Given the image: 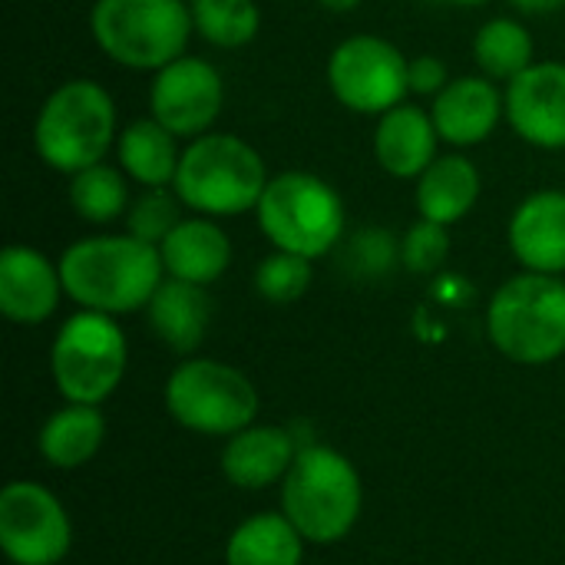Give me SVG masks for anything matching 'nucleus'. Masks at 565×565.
Returning a JSON list of instances; mask_svg holds the SVG:
<instances>
[{
	"label": "nucleus",
	"mask_w": 565,
	"mask_h": 565,
	"mask_svg": "<svg viewBox=\"0 0 565 565\" xmlns=\"http://www.w3.org/2000/svg\"><path fill=\"white\" fill-rule=\"evenodd\" d=\"M56 262L66 298L86 311H103L113 318L146 311L166 281L162 252L129 232L76 238Z\"/></svg>",
	"instance_id": "nucleus-1"
},
{
	"label": "nucleus",
	"mask_w": 565,
	"mask_h": 565,
	"mask_svg": "<svg viewBox=\"0 0 565 565\" xmlns=\"http://www.w3.org/2000/svg\"><path fill=\"white\" fill-rule=\"evenodd\" d=\"M116 99L89 76H73L53 86L33 119V149L40 162L66 179L106 162V156L116 149Z\"/></svg>",
	"instance_id": "nucleus-2"
},
{
	"label": "nucleus",
	"mask_w": 565,
	"mask_h": 565,
	"mask_svg": "<svg viewBox=\"0 0 565 565\" xmlns=\"http://www.w3.org/2000/svg\"><path fill=\"white\" fill-rule=\"evenodd\" d=\"M268 182V162L248 139L212 129L185 142L172 189L189 212L222 222L255 215Z\"/></svg>",
	"instance_id": "nucleus-3"
},
{
	"label": "nucleus",
	"mask_w": 565,
	"mask_h": 565,
	"mask_svg": "<svg viewBox=\"0 0 565 565\" xmlns=\"http://www.w3.org/2000/svg\"><path fill=\"white\" fill-rule=\"evenodd\" d=\"M490 344L513 364L543 367L565 354V278L520 271L487 305Z\"/></svg>",
	"instance_id": "nucleus-4"
},
{
	"label": "nucleus",
	"mask_w": 565,
	"mask_h": 565,
	"mask_svg": "<svg viewBox=\"0 0 565 565\" xmlns=\"http://www.w3.org/2000/svg\"><path fill=\"white\" fill-rule=\"evenodd\" d=\"M255 222L271 248L301 258H324L341 248L348 228L344 195L318 172L291 169L271 175Z\"/></svg>",
	"instance_id": "nucleus-5"
},
{
	"label": "nucleus",
	"mask_w": 565,
	"mask_h": 565,
	"mask_svg": "<svg viewBox=\"0 0 565 565\" xmlns=\"http://www.w3.org/2000/svg\"><path fill=\"white\" fill-rule=\"evenodd\" d=\"M89 36L122 70L156 73L189 53V0H93Z\"/></svg>",
	"instance_id": "nucleus-6"
},
{
	"label": "nucleus",
	"mask_w": 565,
	"mask_h": 565,
	"mask_svg": "<svg viewBox=\"0 0 565 565\" xmlns=\"http://www.w3.org/2000/svg\"><path fill=\"white\" fill-rule=\"evenodd\" d=\"M364 507V487L354 463L331 447L298 450L281 480V513L305 536V543L331 546L344 540Z\"/></svg>",
	"instance_id": "nucleus-7"
},
{
	"label": "nucleus",
	"mask_w": 565,
	"mask_h": 565,
	"mask_svg": "<svg viewBox=\"0 0 565 565\" xmlns=\"http://www.w3.org/2000/svg\"><path fill=\"white\" fill-rule=\"evenodd\" d=\"M129 367V344L113 315L79 308L70 315L50 348V371L66 404L99 407L116 394Z\"/></svg>",
	"instance_id": "nucleus-8"
},
{
	"label": "nucleus",
	"mask_w": 565,
	"mask_h": 565,
	"mask_svg": "<svg viewBox=\"0 0 565 565\" xmlns=\"http://www.w3.org/2000/svg\"><path fill=\"white\" fill-rule=\"evenodd\" d=\"M166 411L202 437H235L255 424L258 391L232 364L215 358H185L166 381Z\"/></svg>",
	"instance_id": "nucleus-9"
},
{
	"label": "nucleus",
	"mask_w": 565,
	"mask_h": 565,
	"mask_svg": "<svg viewBox=\"0 0 565 565\" xmlns=\"http://www.w3.org/2000/svg\"><path fill=\"white\" fill-rule=\"evenodd\" d=\"M411 56L387 36L351 33L344 36L324 66L331 96L358 116H384L387 109L407 103Z\"/></svg>",
	"instance_id": "nucleus-10"
},
{
	"label": "nucleus",
	"mask_w": 565,
	"mask_h": 565,
	"mask_svg": "<svg viewBox=\"0 0 565 565\" xmlns=\"http://www.w3.org/2000/svg\"><path fill=\"white\" fill-rule=\"evenodd\" d=\"M225 106L222 70L195 53L172 60L149 79V116L182 142L215 129Z\"/></svg>",
	"instance_id": "nucleus-11"
},
{
	"label": "nucleus",
	"mask_w": 565,
	"mask_h": 565,
	"mask_svg": "<svg viewBox=\"0 0 565 565\" xmlns=\"http://www.w3.org/2000/svg\"><path fill=\"white\" fill-rule=\"evenodd\" d=\"M73 543L63 503L33 480H13L0 493V546L13 565H56Z\"/></svg>",
	"instance_id": "nucleus-12"
},
{
	"label": "nucleus",
	"mask_w": 565,
	"mask_h": 565,
	"mask_svg": "<svg viewBox=\"0 0 565 565\" xmlns=\"http://www.w3.org/2000/svg\"><path fill=\"white\" fill-rule=\"evenodd\" d=\"M507 126L533 149H565V63L536 60L503 86Z\"/></svg>",
	"instance_id": "nucleus-13"
},
{
	"label": "nucleus",
	"mask_w": 565,
	"mask_h": 565,
	"mask_svg": "<svg viewBox=\"0 0 565 565\" xmlns=\"http://www.w3.org/2000/svg\"><path fill=\"white\" fill-rule=\"evenodd\" d=\"M434 126L450 149H473L483 146L500 122L507 119V96L503 83L483 76V73H463L454 76L434 99H430Z\"/></svg>",
	"instance_id": "nucleus-14"
},
{
	"label": "nucleus",
	"mask_w": 565,
	"mask_h": 565,
	"mask_svg": "<svg viewBox=\"0 0 565 565\" xmlns=\"http://www.w3.org/2000/svg\"><path fill=\"white\" fill-rule=\"evenodd\" d=\"M66 298L60 262L33 245H7L0 252V311L13 324H43Z\"/></svg>",
	"instance_id": "nucleus-15"
},
{
	"label": "nucleus",
	"mask_w": 565,
	"mask_h": 565,
	"mask_svg": "<svg viewBox=\"0 0 565 565\" xmlns=\"http://www.w3.org/2000/svg\"><path fill=\"white\" fill-rule=\"evenodd\" d=\"M507 242L523 271L565 275V189H536L513 209Z\"/></svg>",
	"instance_id": "nucleus-16"
},
{
	"label": "nucleus",
	"mask_w": 565,
	"mask_h": 565,
	"mask_svg": "<svg viewBox=\"0 0 565 565\" xmlns=\"http://www.w3.org/2000/svg\"><path fill=\"white\" fill-rule=\"evenodd\" d=\"M440 132L427 106L401 103L377 116L371 132V152L391 179L417 182V175L440 156Z\"/></svg>",
	"instance_id": "nucleus-17"
},
{
	"label": "nucleus",
	"mask_w": 565,
	"mask_h": 565,
	"mask_svg": "<svg viewBox=\"0 0 565 565\" xmlns=\"http://www.w3.org/2000/svg\"><path fill=\"white\" fill-rule=\"evenodd\" d=\"M480 192H483L480 166L467 152L450 149V152H440L417 175V182H414V209H417V218L454 228L457 222H463L477 209Z\"/></svg>",
	"instance_id": "nucleus-18"
},
{
	"label": "nucleus",
	"mask_w": 565,
	"mask_h": 565,
	"mask_svg": "<svg viewBox=\"0 0 565 565\" xmlns=\"http://www.w3.org/2000/svg\"><path fill=\"white\" fill-rule=\"evenodd\" d=\"M159 252H162V265H166L169 278L192 281L202 288L215 285L228 271L232 255H235L232 238L218 225V218L195 215V212H189L169 232V238L159 245Z\"/></svg>",
	"instance_id": "nucleus-19"
},
{
	"label": "nucleus",
	"mask_w": 565,
	"mask_h": 565,
	"mask_svg": "<svg viewBox=\"0 0 565 565\" xmlns=\"http://www.w3.org/2000/svg\"><path fill=\"white\" fill-rule=\"evenodd\" d=\"M298 457L295 437L275 424H252L228 437L222 450V473L238 490H265L288 477Z\"/></svg>",
	"instance_id": "nucleus-20"
},
{
	"label": "nucleus",
	"mask_w": 565,
	"mask_h": 565,
	"mask_svg": "<svg viewBox=\"0 0 565 565\" xmlns=\"http://www.w3.org/2000/svg\"><path fill=\"white\" fill-rule=\"evenodd\" d=\"M146 321L169 351L192 358L212 324V298L202 285L166 275L159 291L146 305Z\"/></svg>",
	"instance_id": "nucleus-21"
},
{
	"label": "nucleus",
	"mask_w": 565,
	"mask_h": 565,
	"mask_svg": "<svg viewBox=\"0 0 565 565\" xmlns=\"http://www.w3.org/2000/svg\"><path fill=\"white\" fill-rule=\"evenodd\" d=\"M182 139L169 132L152 116L132 119L119 129L116 139V166L129 175L139 189H166L175 182L179 159H182Z\"/></svg>",
	"instance_id": "nucleus-22"
},
{
	"label": "nucleus",
	"mask_w": 565,
	"mask_h": 565,
	"mask_svg": "<svg viewBox=\"0 0 565 565\" xmlns=\"http://www.w3.org/2000/svg\"><path fill=\"white\" fill-rule=\"evenodd\" d=\"M106 440V417L93 404H66L46 417L40 430V454L56 470H79Z\"/></svg>",
	"instance_id": "nucleus-23"
},
{
	"label": "nucleus",
	"mask_w": 565,
	"mask_h": 565,
	"mask_svg": "<svg viewBox=\"0 0 565 565\" xmlns=\"http://www.w3.org/2000/svg\"><path fill=\"white\" fill-rule=\"evenodd\" d=\"M305 536L285 513H255L235 526L225 546V565H301Z\"/></svg>",
	"instance_id": "nucleus-24"
},
{
	"label": "nucleus",
	"mask_w": 565,
	"mask_h": 565,
	"mask_svg": "<svg viewBox=\"0 0 565 565\" xmlns=\"http://www.w3.org/2000/svg\"><path fill=\"white\" fill-rule=\"evenodd\" d=\"M473 63L483 76L497 83H510L526 66L536 63V40L530 26L516 17H490L473 33Z\"/></svg>",
	"instance_id": "nucleus-25"
},
{
	"label": "nucleus",
	"mask_w": 565,
	"mask_h": 565,
	"mask_svg": "<svg viewBox=\"0 0 565 565\" xmlns=\"http://www.w3.org/2000/svg\"><path fill=\"white\" fill-rule=\"evenodd\" d=\"M129 175L119 166L109 162H96L76 175H70L66 185V199L70 209L89 222V225H113L122 222L129 205H132V189H129Z\"/></svg>",
	"instance_id": "nucleus-26"
},
{
	"label": "nucleus",
	"mask_w": 565,
	"mask_h": 565,
	"mask_svg": "<svg viewBox=\"0 0 565 565\" xmlns=\"http://www.w3.org/2000/svg\"><path fill=\"white\" fill-rule=\"evenodd\" d=\"M195 36L215 50H242L262 30L258 0H189Z\"/></svg>",
	"instance_id": "nucleus-27"
},
{
	"label": "nucleus",
	"mask_w": 565,
	"mask_h": 565,
	"mask_svg": "<svg viewBox=\"0 0 565 565\" xmlns=\"http://www.w3.org/2000/svg\"><path fill=\"white\" fill-rule=\"evenodd\" d=\"M401 265V238L384 225H364L341 242V268L354 278H384Z\"/></svg>",
	"instance_id": "nucleus-28"
},
{
	"label": "nucleus",
	"mask_w": 565,
	"mask_h": 565,
	"mask_svg": "<svg viewBox=\"0 0 565 565\" xmlns=\"http://www.w3.org/2000/svg\"><path fill=\"white\" fill-rule=\"evenodd\" d=\"M185 212L189 209L182 205V199L175 195L172 185H166V189H139L132 195V205H129L122 222H126L129 235H136V238L159 248L169 238V232L185 218Z\"/></svg>",
	"instance_id": "nucleus-29"
},
{
	"label": "nucleus",
	"mask_w": 565,
	"mask_h": 565,
	"mask_svg": "<svg viewBox=\"0 0 565 565\" xmlns=\"http://www.w3.org/2000/svg\"><path fill=\"white\" fill-rule=\"evenodd\" d=\"M311 281H315V262L291 255V252L271 248V255H265L255 265V291L271 305L301 301L308 295Z\"/></svg>",
	"instance_id": "nucleus-30"
},
{
	"label": "nucleus",
	"mask_w": 565,
	"mask_h": 565,
	"mask_svg": "<svg viewBox=\"0 0 565 565\" xmlns=\"http://www.w3.org/2000/svg\"><path fill=\"white\" fill-rule=\"evenodd\" d=\"M450 258V228L417 218L404 235H401V268L420 278L437 275Z\"/></svg>",
	"instance_id": "nucleus-31"
},
{
	"label": "nucleus",
	"mask_w": 565,
	"mask_h": 565,
	"mask_svg": "<svg viewBox=\"0 0 565 565\" xmlns=\"http://www.w3.org/2000/svg\"><path fill=\"white\" fill-rule=\"evenodd\" d=\"M407 76H411V96H424V99H434L454 79L450 66L440 56H434V53L411 56Z\"/></svg>",
	"instance_id": "nucleus-32"
},
{
	"label": "nucleus",
	"mask_w": 565,
	"mask_h": 565,
	"mask_svg": "<svg viewBox=\"0 0 565 565\" xmlns=\"http://www.w3.org/2000/svg\"><path fill=\"white\" fill-rule=\"evenodd\" d=\"M513 10L526 13V17H546V13H556L563 10L565 0H510Z\"/></svg>",
	"instance_id": "nucleus-33"
},
{
	"label": "nucleus",
	"mask_w": 565,
	"mask_h": 565,
	"mask_svg": "<svg viewBox=\"0 0 565 565\" xmlns=\"http://www.w3.org/2000/svg\"><path fill=\"white\" fill-rule=\"evenodd\" d=\"M324 10H334V13H351V10H358L364 0H318Z\"/></svg>",
	"instance_id": "nucleus-34"
},
{
	"label": "nucleus",
	"mask_w": 565,
	"mask_h": 565,
	"mask_svg": "<svg viewBox=\"0 0 565 565\" xmlns=\"http://www.w3.org/2000/svg\"><path fill=\"white\" fill-rule=\"evenodd\" d=\"M454 7H467V10H473V7H487V3H493V0H450Z\"/></svg>",
	"instance_id": "nucleus-35"
},
{
	"label": "nucleus",
	"mask_w": 565,
	"mask_h": 565,
	"mask_svg": "<svg viewBox=\"0 0 565 565\" xmlns=\"http://www.w3.org/2000/svg\"><path fill=\"white\" fill-rule=\"evenodd\" d=\"M427 3H450V0H427Z\"/></svg>",
	"instance_id": "nucleus-36"
}]
</instances>
